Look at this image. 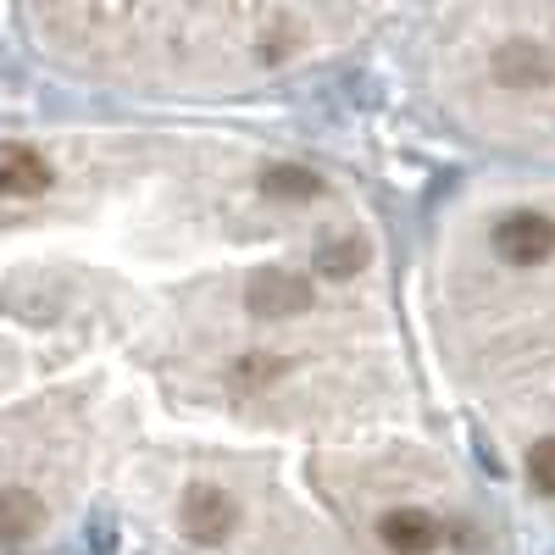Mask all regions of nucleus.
<instances>
[{
  "label": "nucleus",
  "instance_id": "4",
  "mask_svg": "<svg viewBox=\"0 0 555 555\" xmlns=\"http://www.w3.org/2000/svg\"><path fill=\"white\" fill-rule=\"evenodd\" d=\"M56 183L51 162H44L34 145H23V139H12V145H0V195L12 201H34Z\"/></svg>",
  "mask_w": 555,
  "mask_h": 555
},
{
  "label": "nucleus",
  "instance_id": "8",
  "mask_svg": "<svg viewBox=\"0 0 555 555\" xmlns=\"http://www.w3.org/2000/svg\"><path fill=\"white\" fill-rule=\"evenodd\" d=\"M317 267H328L334 278H350V272L361 267V240H356V234L322 240V245H317Z\"/></svg>",
  "mask_w": 555,
  "mask_h": 555
},
{
  "label": "nucleus",
  "instance_id": "7",
  "mask_svg": "<svg viewBox=\"0 0 555 555\" xmlns=\"http://www.w3.org/2000/svg\"><path fill=\"white\" fill-rule=\"evenodd\" d=\"M44 528V500L23 483L0 489V544H28Z\"/></svg>",
  "mask_w": 555,
  "mask_h": 555
},
{
  "label": "nucleus",
  "instance_id": "10",
  "mask_svg": "<svg viewBox=\"0 0 555 555\" xmlns=\"http://www.w3.org/2000/svg\"><path fill=\"white\" fill-rule=\"evenodd\" d=\"M528 473H533V483H539V489H550V494H555V439L533 444V455H528Z\"/></svg>",
  "mask_w": 555,
  "mask_h": 555
},
{
  "label": "nucleus",
  "instance_id": "11",
  "mask_svg": "<svg viewBox=\"0 0 555 555\" xmlns=\"http://www.w3.org/2000/svg\"><path fill=\"white\" fill-rule=\"evenodd\" d=\"M272 195H295V201H311L322 183L317 178H306V172H272V183H267Z\"/></svg>",
  "mask_w": 555,
  "mask_h": 555
},
{
  "label": "nucleus",
  "instance_id": "3",
  "mask_svg": "<svg viewBox=\"0 0 555 555\" xmlns=\"http://www.w3.org/2000/svg\"><path fill=\"white\" fill-rule=\"evenodd\" d=\"M489 67H494V78L505 89H544L555 78V56H550V44H539V39H505L500 51L489 56Z\"/></svg>",
  "mask_w": 555,
  "mask_h": 555
},
{
  "label": "nucleus",
  "instance_id": "9",
  "mask_svg": "<svg viewBox=\"0 0 555 555\" xmlns=\"http://www.w3.org/2000/svg\"><path fill=\"white\" fill-rule=\"evenodd\" d=\"M272 373H278V356H267V350H250V356L234 361V384L240 389H261Z\"/></svg>",
  "mask_w": 555,
  "mask_h": 555
},
{
  "label": "nucleus",
  "instance_id": "6",
  "mask_svg": "<svg viewBox=\"0 0 555 555\" xmlns=\"http://www.w3.org/2000/svg\"><path fill=\"white\" fill-rule=\"evenodd\" d=\"M378 533H384V544H389L395 555H434V550L444 544V528H439L428 512H389V517L378 522Z\"/></svg>",
  "mask_w": 555,
  "mask_h": 555
},
{
  "label": "nucleus",
  "instance_id": "5",
  "mask_svg": "<svg viewBox=\"0 0 555 555\" xmlns=\"http://www.w3.org/2000/svg\"><path fill=\"white\" fill-rule=\"evenodd\" d=\"M183 533L201 539V544H217L234 533V500H228L217 483H195L183 494Z\"/></svg>",
  "mask_w": 555,
  "mask_h": 555
},
{
  "label": "nucleus",
  "instance_id": "2",
  "mask_svg": "<svg viewBox=\"0 0 555 555\" xmlns=\"http://www.w3.org/2000/svg\"><path fill=\"white\" fill-rule=\"evenodd\" d=\"M245 306L256 317H295V311H311V284L295 278L289 267H261L245 284Z\"/></svg>",
  "mask_w": 555,
  "mask_h": 555
},
{
  "label": "nucleus",
  "instance_id": "1",
  "mask_svg": "<svg viewBox=\"0 0 555 555\" xmlns=\"http://www.w3.org/2000/svg\"><path fill=\"white\" fill-rule=\"evenodd\" d=\"M494 250L512 261V267H544L555 256V217H544V211H512V217H500Z\"/></svg>",
  "mask_w": 555,
  "mask_h": 555
}]
</instances>
